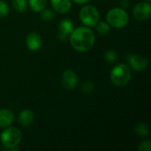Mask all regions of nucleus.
I'll use <instances>...</instances> for the list:
<instances>
[{"label":"nucleus","mask_w":151,"mask_h":151,"mask_svg":"<svg viewBox=\"0 0 151 151\" xmlns=\"http://www.w3.org/2000/svg\"><path fill=\"white\" fill-rule=\"evenodd\" d=\"M94 88H95L94 84H93L92 82H90V81H87V82L83 83V85H82V90H83V92H85V93H89V92H91V91L94 89Z\"/></svg>","instance_id":"22"},{"label":"nucleus","mask_w":151,"mask_h":151,"mask_svg":"<svg viewBox=\"0 0 151 151\" xmlns=\"http://www.w3.org/2000/svg\"><path fill=\"white\" fill-rule=\"evenodd\" d=\"M50 4L55 12L61 14L67 13L72 8V0H50Z\"/></svg>","instance_id":"10"},{"label":"nucleus","mask_w":151,"mask_h":151,"mask_svg":"<svg viewBox=\"0 0 151 151\" xmlns=\"http://www.w3.org/2000/svg\"><path fill=\"white\" fill-rule=\"evenodd\" d=\"M104 59L106 62L110 63V64H113L115 63L118 59H119V56H118V53L116 50H106L104 55Z\"/></svg>","instance_id":"18"},{"label":"nucleus","mask_w":151,"mask_h":151,"mask_svg":"<svg viewBox=\"0 0 151 151\" xmlns=\"http://www.w3.org/2000/svg\"><path fill=\"white\" fill-rule=\"evenodd\" d=\"M96 31L101 35H106L111 32V26L107 21H98L96 25Z\"/></svg>","instance_id":"15"},{"label":"nucleus","mask_w":151,"mask_h":151,"mask_svg":"<svg viewBox=\"0 0 151 151\" xmlns=\"http://www.w3.org/2000/svg\"><path fill=\"white\" fill-rule=\"evenodd\" d=\"M80 19L86 27H95L99 21L100 14L96 7L93 5H85L80 11Z\"/></svg>","instance_id":"5"},{"label":"nucleus","mask_w":151,"mask_h":151,"mask_svg":"<svg viewBox=\"0 0 151 151\" xmlns=\"http://www.w3.org/2000/svg\"><path fill=\"white\" fill-rule=\"evenodd\" d=\"M74 3L76 4H86L88 2H89L90 0H73Z\"/></svg>","instance_id":"24"},{"label":"nucleus","mask_w":151,"mask_h":151,"mask_svg":"<svg viewBox=\"0 0 151 151\" xmlns=\"http://www.w3.org/2000/svg\"><path fill=\"white\" fill-rule=\"evenodd\" d=\"M55 17H56L55 12L50 9H43L41 12V18H42V20L50 21V20L53 19Z\"/></svg>","instance_id":"19"},{"label":"nucleus","mask_w":151,"mask_h":151,"mask_svg":"<svg viewBox=\"0 0 151 151\" xmlns=\"http://www.w3.org/2000/svg\"><path fill=\"white\" fill-rule=\"evenodd\" d=\"M34 112L29 109H25L21 111L18 116V121L22 127H28L33 123L34 120Z\"/></svg>","instance_id":"12"},{"label":"nucleus","mask_w":151,"mask_h":151,"mask_svg":"<svg viewBox=\"0 0 151 151\" xmlns=\"http://www.w3.org/2000/svg\"><path fill=\"white\" fill-rule=\"evenodd\" d=\"M31 10L35 12H41L47 5V0H28Z\"/></svg>","instance_id":"14"},{"label":"nucleus","mask_w":151,"mask_h":151,"mask_svg":"<svg viewBox=\"0 0 151 151\" xmlns=\"http://www.w3.org/2000/svg\"><path fill=\"white\" fill-rule=\"evenodd\" d=\"M130 67L134 71H143L148 67L149 61L146 57L139 54L131 55L128 59Z\"/></svg>","instance_id":"8"},{"label":"nucleus","mask_w":151,"mask_h":151,"mask_svg":"<svg viewBox=\"0 0 151 151\" xmlns=\"http://www.w3.org/2000/svg\"><path fill=\"white\" fill-rule=\"evenodd\" d=\"M12 4L13 8L18 12H24L27 10V0H12Z\"/></svg>","instance_id":"17"},{"label":"nucleus","mask_w":151,"mask_h":151,"mask_svg":"<svg viewBox=\"0 0 151 151\" xmlns=\"http://www.w3.org/2000/svg\"><path fill=\"white\" fill-rule=\"evenodd\" d=\"M79 82L78 76L73 70H65L61 74V84L62 87L66 90L74 89Z\"/></svg>","instance_id":"6"},{"label":"nucleus","mask_w":151,"mask_h":151,"mask_svg":"<svg viewBox=\"0 0 151 151\" xmlns=\"http://www.w3.org/2000/svg\"><path fill=\"white\" fill-rule=\"evenodd\" d=\"M138 150L140 151H150L151 150V142L150 140H144L142 141L139 146Z\"/></svg>","instance_id":"21"},{"label":"nucleus","mask_w":151,"mask_h":151,"mask_svg":"<svg viewBox=\"0 0 151 151\" xmlns=\"http://www.w3.org/2000/svg\"><path fill=\"white\" fill-rule=\"evenodd\" d=\"M59 35L63 38L66 37L67 35H70V34L74 29L73 22L69 19H64L59 22Z\"/></svg>","instance_id":"13"},{"label":"nucleus","mask_w":151,"mask_h":151,"mask_svg":"<svg viewBox=\"0 0 151 151\" xmlns=\"http://www.w3.org/2000/svg\"><path fill=\"white\" fill-rule=\"evenodd\" d=\"M22 139L21 132L14 127H7L0 134V141L2 144L9 150L14 149L19 144Z\"/></svg>","instance_id":"4"},{"label":"nucleus","mask_w":151,"mask_h":151,"mask_svg":"<svg viewBox=\"0 0 151 151\" xmlns=\"http://www.w3.org/2000/svg\"><path fill=\"white\" fill-rule=\"evenodd\" d=\"M132 73L130 67L126 64H119L114 66L110 74L111 82L118 87L126 86L131 80Z\"/></svg>","instance_id":"2"},{"label":"nucleus","mask_w":151,"mask_h":151,"mask_svg":"<svg viewBox=\"0 0 151 151\" xmlns=\"http://www.w3.org/2000/svg\"><path fill=\"white\" fill-rule=\"evenodd\" d=\"M8 13H9L8 4L4 1L0 0V18H4V17L7 16Z\"/></svg>","instance_id":"20"},{"label":"nucleus","mask_w":151,"mask_h":151,"mask_svg":"<svg viewBox=\"0 0 151 151\" xmlns=\"http://www.w3.org/2000/svg\"><path fill=\"white\" fill-rule=\"evenodd\" d=\"M106 21L112 27L123 28L128 24L129 16L125 9L115 7L108 11L106 14Z\"/></svg>","instance_id":"3"},{"label":"nucleus","mask_w":151,"mask_h":151,"mask_svg":"<svg viewBox=\"0 0 151 151\" xmlns=\"http://www.w3.org/2000/svg\"><path fill=\"white\" fill-rule=\"evenodd\" d=\"M14 121V113L10 109H0V127H10Z\"/></svg>","instance_id":"11"},{"label":"nucleus","mask_w":151,"mask_h":151,"mask_svg":"<svg viewBox=\"0 0 151 151\" xmlns=\"http://www.w3.org/2000/svg\"><path fill=\"white\" fill-rule=\"evenodd\" d=\"M151 14V4L150 2H141L137 4L133 10L134 17L140 20H147L150 19Z\"/></svg>","instance_id":"7"},{"label":"nucleus","mask_w":151,"mask_h":151,"mask_svg":"<svg viewBox=\"0 0 151 151\" xmlns=\"http://www.w3.org/2000/svg\"><path fill=\"white\" fill-rule=\"evenodd\" d=\"M129 4H130V1L129 0H121V3H120L121 8L127 9V8H128Z\"/></svg>","instance_id":"23"},{"label":"nucleus","mask_w":151,"mask_h":151,"mask_svg":"<svg viewBox=\"0 0 151 151\" xmlns=\"http://www.w3.org/2000/svg\"><path fill=\"white\" fill-rule=\"evenodd\" d=\"M134 131H135V133H136L138 135L142 136V137L147 136V135L149 134V132H150L149 127H148L145 123H143V122H140L139 124H137V125L135 126Z\"/></svg>","instance_id":"16"},{"label":"nucleus","mask_w":151,"mask_h":151,"mask_svg":"<svg viewBox=\"0 0 151 151\" xmlns=\"http://www.w3.org/2000/svg\"><path fill=\"white\" fill-rule=\"evenodd\" d=\"M26 44L28 50L32 51H37L42 47V39L37 33H30L26 38Z\"/></svg>","instance_id":"9"},{"label":"nucleus","mask_w":151,"mask_h":151,"mask_svg":"<svg viewBox=\"0 0 151 151\" xmlns=\"http://www.w3.org/2000/svg\"><path fill=\"white\" fill-rule=\"evenodd\" d=\"M151 0H147V2H150Z\"/></svg>","instance_id":"25"},{"label":"nucleus","mask_w":151,"mask_h":151,"mask_svg":"<svg viewBox=\"0 0 151 151\" xmlns=\"http://www.w3.org/2000/svg\"><path fill=\"white\" fill-rule=\"evenodd\" d=\"M96 37L94 32L88 27H79L70 34V42L72 47L80 52L89 50L95 44Z\"/></svg>","instance_id":"1"}]
</instances>
